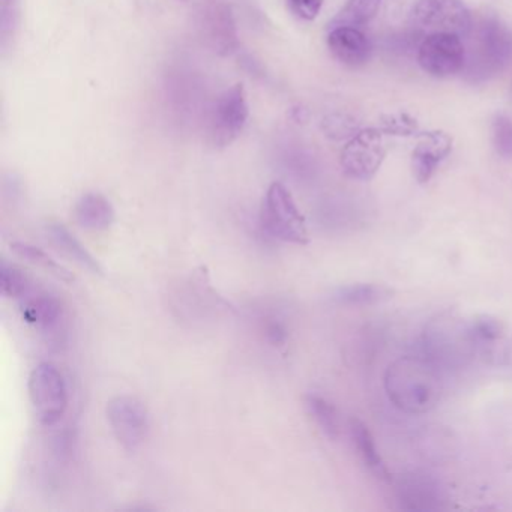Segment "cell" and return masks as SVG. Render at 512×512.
<instances>
[{"label":"cell","mask_w":512,"mask_h":512,"mask_svg":"<svg viewBox=\"0 0 512 512\" xmlns=\"http://www.w3.org/2000/svg\"><path fill=\"white\" fill-rule=\"evenodd\" d=\"M380 4L382 0H349L329 23V29L355 28L362 31L377 16Z\"/></svg>","instance_id":"obj_20"},{"label":"cell","mask_w":512,"mask_h":512,"mask_svg":"<svg viewBox=\"0 0 512 512\" xmlns=\"http://www.w3.org/2000/svg\"><path fill=\"white\" fill-rule=\"evenodd\" d=\"M392 298V290L382 284H350L335 290L332 299L343 307H368Z\"/></svg>","instance_id":"obj_19"},{"label":"cell","mask_w":512,"mask_h":512,"mask_svg":"<svg viewBox=\"0 0 512 512\" xmlns=\"http://www.w3.org/2000/svg\"><path fill=\"white\" fill-rule=\"evenodd\" d=\"M14 253L20 257V259L28 260L32 265L40 266V268L46 269L50 274L56 275V277L61 278L62 281H67V283H71L74 280L73 274L68 271L67 268L61 265V263L53 260L46 251L41 250V248L35 247V245L26 244V242H14L11 245Z\"/></svg>","instance_id":"obj_23"},{"label":"cell","mask_w":512,"mask_h":512,"mask_svg":"<svg viewBox=\"0 0 512 512\" xmlns=\"http://www.w3.org/2000/svg\"><path fill=\"white\" fill-rule=\"evenodd\" d=\"M328 47L340 64L350 68L364 67L373 55V44L361 29H329Z\"/></svg>","instance_id":"obj_14"},{"label":"cell","mask_w":512,"mask_h":512,"mask_svg":"<svg viewBox=\"0 0 512 512\" xmlns=\"http://www.w3.org/2000/svg\"><path fill=\"white\" fill-rule=\"evenodd\" d=\"M470 332H472L476 343L478 341L491 343V341H497L502 337L503 328L499 320L493 319V317L482 316L470 323Z\"/></svg>","instance_id":"obj_28"},{"label":"cell","mask_w":512,"mask_h":512,"mask_svg":"<svg viewBox=\"0 0 512 512\" xmlns=\"http://www.w3.org/2000/svg\"><path fill=\"white\" fill-rule=\"evenodd\" d=\"M29 397L40 424L46 427L58 424L68 409L64 374L49 362L38 365L29 377Z\"/></svg>","instance_id":"obj_7"},{"label":"cell","mask_w":512,"mask_h":512,"mask_svg":"<svg viewBox=\"0 0 512 512\" xmlns=\"http://www.w3.org/2000/svg\"><path fill=\"white\" fill-rule=\"evenodd\" d=\"M349 431L353 446L361 457L362 463L380 478H388V470L377 451L376 442H374L367 425L359 421L358 418H352L349 422Z\"/></svg>","instance_id":"obj_18"},{"label":"cell","mask_w":512,"mask_h":512,"mask_svg":"<svg viewBox=\"0 0 512 512\" xmlns=\"http://www.w3.org/2000/svg\"><path fill=\"white\" fill-rule=\"evenodd\" d=\"M491 139H493V146L496 149L497 155L502 157L503 160H512V119L509 116L500 115L494 116L491 122Z\"/></svg>","instance_id":"obj_26"},{"label":"cell","mask_w":512,"mask_h":512,"mask_svg":"<svg viewBox=\"0 0 512 512\" xmlns=\"http://www.w3.org/2000/svg\"><path fill=\"white\" fill-rule=\"evenodd\" d=\"M397 493L401 508L410 511H436L442 509L445 502L439 482L419 473L403 476L398 482Z\"/></svg>","instance_id":"obj_12"},{"label":"cell","mask_w":512,"mask_h":512,"mask_svg":"<svg viewBox=\"0 0 512 512\" xmlns=\"http://www.w3.org/2000/svg\"><path fill=\"white\" fill-rule=\"evenodd\" d=\"M322 130L331 140H350L362 130L358 121L347 113H331L322 121Z\"/></svg>","instance_id":"obj_25"},{"label":"cell","mask_w":512,"mask_h":512,"mask_svg":"<svg viewBox=\"0 0 512 512\" xmlns=\"http://www.w3.org/2000/svg\"><path fill=\"white\" fill-rule=\"evenodd\" d=\"M305 406H307L308 413L316 422L317 427L329 440H337L340 437V416H338L334 404L329 403L326 398L320 397V395L310 394L305 397Z\"/></svg>","instance_id":"obj_21"},{"label":"cell","mask_w":512,"mask_h":512,"mask_svg":"<svg viewBox=\"0 0 512 512\" xmlns=\"http://www.w3.org/2000/svg\"><path fill=\"white\" fill-rule=\"evenodd\" d=\"M23 319L43 331H52L62 319V304L47 292H35L34 287L19 299Z\"/></svg>","instance_id":"obj_15"},{"label":"cell","mask_w":512,"mask_h":512,"mask_svg":"<svg viewBox=\"0 0 512 512\" xmlns=\"http://www.w3.org/2000/svg\"><path fill=\"white\" fill-rule=\"evenodd\" d=\"M293 16L305 22H313L322 11L323 0H287Z\"/></svg>","instance_id":"obj_29"},{"label":"cell","mask_w":512,"mask_h":512,"mask_svg":"<svg viewBox=\"0 0 512 512\" xmlns=\"http://www.w3.org/2000/svg\"><path fill=\"white\" fill-rule=\"evenodd\" d=\"M385 388L389 400L406 413H425L440 400L439 367L430 359L404 356L386 371Z\"/></svg>","instance_id":"obj_1"},{"label":"cell","mask_w":512,"mask_h":512,"mask_svg":"<svg viewBox=\"0 0 512 512\" xmlns=\"http://www.w3.org/2000/svg\"><path fill=\"white\" fill-rule=\"evenodd\" d=\"M260 224L272 238L295 245L308 244L307 223L290 191L274 182L263 197Z\"/></svg>","instance_id":"obj_3"},{"label":"cell","mask_w":512,"mask_h":512,"mask_svg":"<svg viewBox=\"0 0 512 512\" xmlns=\"http://www.w3.org/2000/svg\"><path fill=\"white\" fill-rule=\"evenodd\" d=\"M250 118L247 92L244 85L236 83L229 89L218 95L212 104L208 116L206 137L209 146L214 149H224L236 142L247 127Z\"/></svg>","instance_id":"obj_5"},{"label":"cell","mask_w":512,"mask_h":512,"mask_svg":"<svg viewBox=\"0 0 512 512\" xmlns=\"http://www.w3.org/2000/svg\"><path fill=\"white\" fill-rule=\"evenodd\" d=\"M416 53L419 67L437 79L463 73L466 64V47L458 35H427L419 44Z\"/></svg>","instance_id":"obj_11"},{"label":"cell","mask_w":512,"mask_h":512,"mask_svg":"<svg viewBox=\"0 0 512 512\" xmlns=\"http://www.w3.org/2000/svg\"><path fill=\"white\" fill-rule=\"evenodd\" d=\"M0 289L7 298L20 299L32 289V283L22 269L4 259L0 262Z\"/></svg>","instance_id":"obj_24"},{"label":"cell","mask_w":512,"mask_h":512,"mask_svg":"<svg viewBox=\"0 0 512 512\" xmlns=\"http://www.w3.org/2000/svg\"><path fill=\"white\" fill-rule=\"evenodd\" d=\"M49 236L56 247L61 248L70 259L79 263L82 268L88 269L92 274L103 275V266L92 256L91 251L62 224L55 223L49 226Z\"/></svg>","instance_id":"obj_17"},{"label":"cell","mask_w":512,"mask_h":512,"mask_svg":"<svg viewBox=\"0 0 512 512\" xmlns=\"http://www.w3.org/2000/svg\"><path fill=\"white\" fill-rule=\"evenodd\" d=\"M107 419L116 440L125 451H137L148 437V409L133 395H118L112 398L107 404Z\"/></svg>","instance_id":"obj_9"},{"label":"cell","mask_w":512,"mask_h":512,"mask_svg":"<svg viewBox=\"0 0 512 512\" xmlns=\"http://www.w3.org/2000/svg\"><path fill=\"white\" fill-rule=\"evenodd\" d=\"M472 25V14L461 0H418L410 13V26L422 37L452 34L466 38Z\"/></svg>","instance_id":"obj_6"},{"label":"cell","mask_w":512,"mask_h":512,"mask_svg":"<svg viewBox=\"0 0 512 512\" xmlns=\"http://www.w3.org/2000/svg\"><path fill=\"white\" fill-rule=\"evenodd\" d=\"M266 335H268V340L271 341L275 346H281V344L286 343V329L281 325L280 322H271L266 328Z\"/></svg>","instance_id":"obj_30"},{"label":"cell","mask_w":512,"mask_h":512,"mask_svg":"<svg viewBox=\"0 0 512 512\" xmlns=\"http://www.w3.org/2000/svg\"><path fill=\"white\" fill-rule=\"evenodd\" d=\"M386 152L383 131L367 128L347 140L341 151V167L350 178L368 181L379 172Z\"/></svg>","instance_id":"obj_10"},{"label":"cell","mask_w":512,"mask_h":512,"mask_svg":"<svg viewBox=\"0 0 512 512\" xmlns=\"http://www.w3.org/2000/svg\"><path fill=\"white\" fill-rule=\"evenodd\" d=\"M196 14L197 26L206 46L220 56L238 52V26L226 0H202Z\"/></svg>","instance_id":"obj_8"},{"label":"cell","mask_w":512,"mask_h":512,"mask_svg":"<svg viewBox=\"0 0 512 512\" xmlns=\"http://www.w3.org/2000/svg\"><path fill=\"white\" fill-rule=\"evenodd\" d=\"M74 217L82 229L101 232L115 223L116 212L112 202L100 193H86L74 208Z\"/></svg>","instance_id":"obj_16"},{"label":"cell","mask_w":512,"mask_h":512,"mask_svg":"<svg viewBox=\"0 0 512 512\" xmlns=\"http://www.w3.org/2000/svg\"><path fill=\"white\" fill-rule=\"evenodd\" d=\"M475 343L470 325L452 316H440L425 328V356L437 367L464 364Z\"/></svg>","instance_id":"obj_4"},{"label":"cell","mask_w":512,"mask_h":512,"mask_svg":"<svg viewBox=\"0 0 512 512\" xmlns=\"http://www.w3.org/2000/svg\"><path fill=\"white\" fill-rule=\"evenodd\" d=\"M452 140L442 131L419 134V142L413 149L412 164L415 178L425 184L433 178L440 164L449 157Z\"/></svg>","instance_id":"obj_13"},{"label":"cell","mask_w":512,"mask_h":512,"mask_svg":"<svg viewBox=\"0 0 512 512\" xmlns=\"http://www.w3.org/2000/svg\"><path fill=\"white\" fill-rule=\"evenodd\" d=\"M463 76L470 83H484L500 76L512 62V31L494 16L473 23L466 38Z\"/></svg>","instance_id":"obj_2"},{"label":"cell","mask_w":512,"mask_h":512,"mask_svg":"<svg viewBox=\"0 0 512 512\" xmlns=\"http://www.w3.org/2000/svg\"><path fill=\"white\" fill-rule=\"evenodd\" d=\"M382 131L392 136H419L418 122L406 113L383 116Z\"/></svg>","instance_id":"obj_27"},{"label":"cell","mask_w":512,"mask_h":512,"mask_svg":"<svg viewBox=\"0 0 512 512\" xmlns=\"http://www.w3.org/2000/svg\"><path fill=\"white\" fill-rule=\"evenodd\" d=\"M22 26V0H0V49L7 56Z\"/></svg>","instance_id":"obj_22"}]
</instances>
